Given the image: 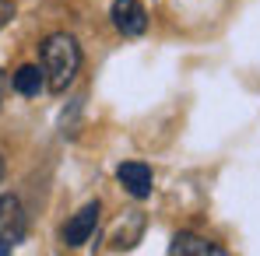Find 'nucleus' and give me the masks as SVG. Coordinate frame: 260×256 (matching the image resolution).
<instances>
[{
    "label": "nucleus",
    "mask_w": 260,
    "mask_h": 256,
    "mask_svg": "<svg viewBox=\"0 0 260 256\" xmlns=\"http://www.w3.org/2000/svg\"><path fill=\"white\" fill-rule=\"evenodd\" d=\"M39 56H43V78L49 91H67L71 81L78 78L81 70V49H78V39L67 35V32H53L46 35L43 46H39Z\"/></svg>",
    "instance_id": "f257e3e1"
},
{
    "label": "nucleus",
    "mask_w": 260,
    "mask_h": 256,
    "mask_svg": "<svg viewBox=\"0 0 260 256\" xmlns=\"http://www.w3.org/2000/svg\"><path fill=\"white\" fill-rule=\"evenodd\" d=\"M25 228H28V221H25L21 200H18L14 193H4V197H0V256L11 253V249L25 239Z\"/></svg>",
    "instance_id": "f03ea898"
},
{
    "label": "nucleus",
    "mask_w": 260,
    "mask_h": 256,
    "mask_svg": "<svg viewBox=\"0 0 260 256\" xmlns=\"http://www.w3.org/2000/svg\"><path fill=\"white\" fill-rule=\"evenodd\" d=\"M109 18H113L120 35H141L148 28V11H144L141 0H113Z\"/></svg>",
    "instance_id": "7ed1b4c3"
},
{
    "label": "nucleus",
    "mask_w": 260,
    "mask_h": 256,
    "mask_svg": "<svg viewBox=\"0 0 260 256\" xmlns=\"http://www.w3.org/2000/svg\"><path fill=\"white\" fill-rule=\"evenodd\" d=\"M99 214H102L99 200L85 204L81 211H78L71 221H67V225H63V242H67V246H85L88 239L95 235V228H99Z\"/></svg>",
    "instance_id": "20e7f679"
},
{
    "label": "nucleus",
    "mask_w": 260,
    "mask_h": 256,
    "mask_svg": "<svg viewBox=\"0 0 260 256\" xmlns=\"http://www.w3.org/2000/svg\"><path fill=\"white\" fill-rule=\"evenodd\" d=\"M116 179L123 182V190H127L130 197H137V200L151 197V186H155L151 165H144V162H123V165L116 169Z\"/></svg>",
    "instance_id": "39448f33"
},
{
    "label": "nucleus",
    "mask_w": 260,
    "mask_h": 256,
    "mask_svg": "<svg viewBox=\"0 0 260 256\" xmlns=\"http://www.w3.org/2000/svg\"><path fill=\"white\" fill-rule=\"evenodd\" d=\"M169 253L173 256H218L221 246L208 242L204 235H193V232H179L173 242H169Z\"/></svg>",
    "instance_id": "423d86ee"
},
{
    "label": "nucleus",
    "mask_w": 260,
    "mask_h": 256,
    "mask_svg": "<svg viewBox=\"0 0 260 256\" xmlns=\"http://www.w3.org/2000/svg\"><path fill=\"white\" fill-rule=\"evenodd\" d=\"M11 85L18 95H25V98H36L39 91L46 88V78H43V67H36V63H25V67H18L14 70V78H11Z\"/></svg>",
    "instance_id": "0eeeda50"
},
{
    "label": "nucleus",
    "mask_w": 260,
    "mask_h": 256,
    "mask_svg": "<svg viewBox=\"0 0 260 256\" xmlns=\"http://www.w3.org/2000/svg\"><path fill=\"white\" fill-rule=\"evenodd\" d=\"M11 18H14V7H11L7 0H0V28H4V25H7Z\"/></svg>",
    "instance_id": "6e6552de"
},
{
    "label": "nucleus",
    "mask_w": 260,
    "mask_h": 256,
    "mask_svg": "<svg viewBox=\"0 0 260 256\" xmlns=\"http://www.w3.org/2000/svg\"><path fill=\"white\" fill-rule=\"evenodd\" d=\"M4 172H7V165H4V155H0V182H4Z\"/></svg>",
    "instance_id": "1a4fd4ad"
}]
</instances>
